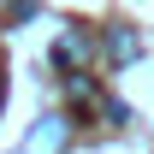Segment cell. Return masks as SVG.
<instances>
[{"label":"cell","instance_id":"obj_1","mask_svg":"<svg viewBox=\"0 0 154 154\" xmlns=\"http://www.w3.org/2000/svg\"><path fill=\"white\" fill-rule=\"evenodd\" d=\"M136 54H142V42H136V30H113V36H107V59H113V65H131Z\"/></svg>","mask_w":154,"mask_h":154},{"label":"cell","instance_id":"obj_2","mask_svg":"<svg viewBox=\"0 0 154 154\" xmlns=\"http://www.w3.org/2000/svg\"><path fill=\"white\" fill-rule=\"evenodd\" d=\"M59 136H65V119H42V131L30 136V154H48V148H59Z\"/></svg>","mask_w":154,"mask_h":154},{"label":"cell","instance_id":"obj_3","mask_svg":"<svg viewBox=\"0 0 154 154\" xmlns=\"http://www.w3.org/2000/svg\"><path fill=\"white\" fill-rule=\"evenodd\" d=\"M83 48H89L83 36H59V42H54V59H59V65H77V59H83Z\"/></svg>","mask_w":154,"mask_h":154},{"label":"cell","instance_id":"obj_4","mask_svg":"<svg viewBox=\"0 0 154 154\" xmlns=\"http://www.w3.org/2000/svg\"><path fill=\"white\" fill-rule=\"evenodd\" d=\"M0 101H6V77H0Z\"/></svg>","mask_w":154,"mask_h":154}]
</instances>
